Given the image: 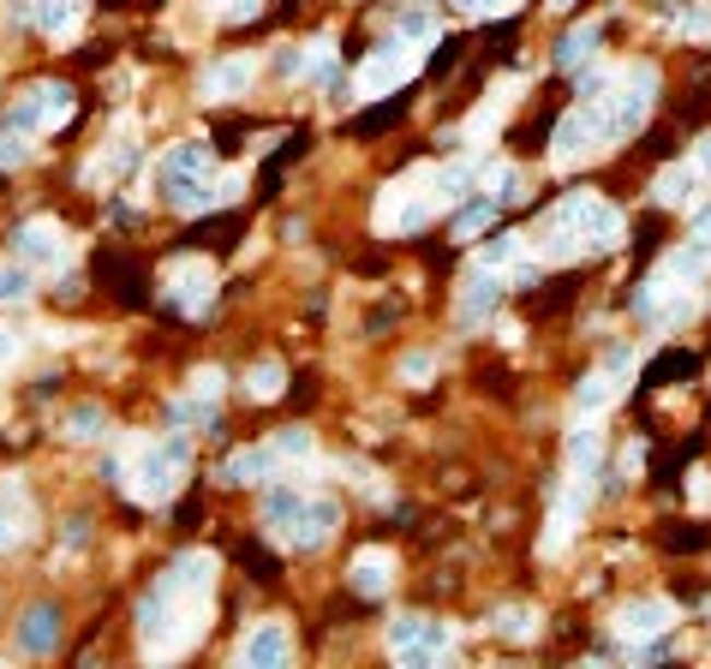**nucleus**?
I'll return each mask as SVG.
<instances>
[{
  "label": "nucleus",
  "mask_w": 711,
  "mask_h": 669,
  "mask_svg": "<svg viewBox=\"0 0 711 669\" xmlns=\"http://www.w3.org/2000/svg\"><path fill=\"white\" fill-rule=\"evenodd\" d=\"M550 222H556V227H568V234H574L586 251H609V246H621V234H628L621 210H616V204H604V198H592V192L562 198V204L550 210Z\"/></svg>",
  "instance_id": "f257e3e1"
},
{
  "label": "nucleus",
  "mask_w": 711,
  "mask_h": 669,
  "mask_svg": "<svg viewBox=\"0 0 711 669\" xmlns=\"http://www.w3.org/2000/svg\"><path fill=\"white\" fill-rule=\"evenodd\" d=\"M186 437L174 431V437H162V443H150V449H138V461H132V490L144 502H168L174 490H180V473H186Z\"/></svg>",
  "instance_id": "f03ea898"
},
{
  "label": "nucleus",
  "mask_w": 711,
  "mask_h": 669,
  "mask_svg": "<svg viewBox=\"0 0 711 669\" xmlns=\"http://www.w3.org/2000/svg\"><path fill=\"white\" fill-rule=\"evenodd\" d=\"M389 652H395L401 664H437L454 652V640H449V628L425 622V616H395V622H389Z\"/></svg>",
  "instance_id": "7ed1b4c3"
},
{
  "label": "nucleus",
  "mask_w": 711,
  "mask_h": 669,
  "mask_svg": "<svg viewBox=\"0 0 711 669\" xmlns=\"http://www.w3.org/2000/svg\"><path fill=\"white\" fill-rule=\"evenodd\" d=\"M210 586H215V557H210V550H186V557H174V568H168V574H162L150 592H162L168 604L192 610V604L210 598Z\"/></svg>",
  "instance_id": "20e7f679"
},
{
  "label": "nucleus",
  "mask_w": 711,
  "mask_h": 669,
  "mask_svg": "<svg viewBox=\"0 0 711 669\" xmlns=\"http://www.w3.org/2000/svg\"><path fill=\"white\" fill-rule=\"evenodd\" d=\"M341 526V502L335 497H305L294 509V521L282 526V545L287 550H323Z\"/></svg>",
  "instance_id": "39448f33"
},
{
  "label": "nucleus",
  "mask_w": 711,
  "mask_h": 669,
  "mask_svg": "<svg viewBox=\"0 0 711 669\" xmlns=\"http://www.w3.org/2000/svg\"><path fill=\"white\" fill-rule=\"evenodd\" d=\"M210 168H215V156H210V144H174L168 156H162V168H156V186H162V198L168 204H180L192 186L210 180Z\"/></svg>",
  "instance_id": "423d86ee"
},
{
  "label": "nucleus",
  "mask_w": 711,
  "mask_h": 669,
  "mask_svg": "<svg viewBox=\"0 0 711 669\" xmlns=\"http://www.w3.org/2000/svg\"><path fill=\"white\" fill-rule=\"evenodd\" d=\"M168 299L180 311H210V299H215V263H203V258H180L168 270Z\"/></svg>",
  "instance_id": "0eeeda50"
},
{
  "label": "nucleus",
  "mask_w": 711,
  "mask_h": 669,
  "mask_svg": "<svg viewBox=\"0 0 711 669\" xmlns=\"http://www.w3.org/2000/svg\"><path fill=\"white\" fill-rule=\"evenodd\" d=\"M406 72H413V43H389V48H377V55L359 67L353 91H359V96H383V91H395Z\"/></svg>",
  "instance_id": "6e6552de"
},
{
  "label": "nucleus",
  "mask_w": 711,
  "mask_h": 669,
  "mask_svg": "<svg viewBox=\"0 0 711 669\" xmlns=\"http://www.w3.org/2000/svg\"><path fill=\"white\" fill-rule=\"evenodd\" d=\"M669 628H676V610H669L664 598H645V604H621V616H616V634H621V640H633V646H645V640L669 634Z\"/></svg>",
  "instance_id": "1a4fd4ad"
},
{
  "label": "nucleus",
  "mask_w": 711,
  "mask_h": 669,
  "mask_svg": "<svg viewBox=\"0 0 711 669\" xmlns=\"http://www.w3.org/2000/svg\"><path fill=\"white\" fill-rule=\"evenodd\" d=\"M287 658H294V634L282 622H258L246 634V646H239V664L246 669H282Z\"/></svg>",
  "instance_id": "9d476101"
},
{
  "label": "nucleus",
  "mask_w": 711,
  "mask_h": 669,
  "mask_svg": "<svg viewBox=\"0 0 711 669\" xmlns=\"http://www.w3.org/2000/svg\"><path fill=\"white\" fill-rule=\"evenodd\" d=\"M604 126H599V108L580 103L574 114H562V126H556V162H580L586 150H599Z\"/></svg>",
  "instance_id": "9b49d317"
},
{
  "label": "nucleus",
  "mask_w": 711,
  "mask_h": 669,
  "mask_svg": "<svg viewBox=\"0 0 711 669\" xmlns=\"http://www.w3.org/2000/svg\"><path fill=\"white\" fill-rule=\"evenodd\" d=\"M628 377H633V353H628V347H616L604 371H592L586 383H580V407H586V413L609 407V401H616L621 389H628Z\"/></svg>",
  "instance_id": "f8f14e48"
},
{
  "label": "nucleus",
  "mask_w": 711,
  "mask_h": 669,
  "mask_svg": "<svg viewBox=\"0 0 711 669\" xmlns=\"http://www.w3.org/2000/svg\"><path fill=\"white\" fill-rule=\"evenodd\" d=\"M275 466H282V454H275V443H251L239 454H227L222 466V485H270Z\"/></svg>",
  "instance_id": "ddd939ff"
},
{
  "label": "nucleus",
  "mask_w": 711,
  "mask_h": 669,
  "mask_svg": "<svg viewBox=\"0 0 711 669\" xmlns=\"http://www.w3.org/2000/svg\"><path fill=\"white\" fill-rule=\"evenodd\" d=\"M251 79H258V60H246V55L215 60V67L203 72V96H210V103H234V96L251 91Z\"/></svg>",
  "instance_id": "4468645a"
},
{
  "label": "nucleus",
  "mask_w": 711,
  "mask_h": 669,
  "mask_svg": "<svg viewBox=\"0 0 711 669\" xmlns=\"http://www.w3.org/2000/svg\"><path fill=\"white\" fill-rule=\"evenodd\" d=\"M700 186H706L700 162H676V168H664V174H657V204L688 210V204H700Z\"/></svg>",
  "instance_id": "2eb2a0df"
},
{
  "label": "nucleus",
  "mask_w": 711,
  "mask_h": 669,
  "mask_svg": "<svg viewBox=\"0 0 711 669\" xmlns=\"http://www.w3.org/2000/svg\"><path fill=\"white\" fill-rule=\"evenodd\" d=\"M12 258H24V263H55V258H60V227H55V222H24L19 234H12Z\"/></svg>",
  "instance_id": "dca6fc26"
},
{
  "label": "nucleus",
  "mask_w": 711,
  "mask_h": 669,
  "mask_svg": "<svg viewBox=\"0 0 711 669\" xmlns=\"http://www.w3.org/2000/svg\"><path fill=\"white\" fill-rule=\"evenodd\" d=\"M55 640H60V616L48 610V604H36V610H24V622H19V646L24 652H55Z\"/></svg>",
  "instance_id": "f3484780"
},
{
  "label": "nucleus",
  "mask_w": 711,
  "mask_h": 669,
  "mask_svg": "<svg viewBox=\"0 0 711 669\" xmlns=\"http://www.w3.org/2000/svg\"><path fill=\"white\" fill-rule=\"evenodd\" d=\"M389 568H395L389 550H365V557L353 562V586H359L365 598H383V592H389Z\"/></svg>",
  "instance_id": "a211bd4d"
},
{
  "label": "nucleus",
  "mask_w": 711,
  "mask_h": 669,
  "mask_svg": "<svg viewBox=\"0 0 711 669\" xmlns=\"http://www.w3.org/2000/svg\"><path fill=\"white\" fill-rule=\"evenodd\" d=\"M84 7H91V0H36V24H43L48 36H72L84 19Z\"/></svg>",
  "instance_id": "6ab92c4d"
},
{
  "label": "nucleus",
  "mask_w": 711,
  "mask_h": 669,
  "mask_svg": "<svg viewBox=\"0 0 711 669\" xmlns=\"http://www.w3.org/2000/svg\"><path fill=\"white\" fill-rule=\"evenodd\" d=\"M43 126H48V103H43V84H36V91H24L19 103L7 108V132L31 138V132H43Z\"/></svg>",
  "instance_id": "aec40b11"
},
{
  "label": "nucleus",
  "mask_w": 711,
  "mask_h": 669,
  "mask_svg": "<svg viewBox=\"0 0 711 669\" xmlns=\"http://www.w3.org/2000/svg\"><path fill=\"white\" fill-rule=\"evenodd\" d=\"M305 502V490L299 485H270V497H263V521H270V533L282 538V526L294 521V509Z\"/></svg>",
  "instance_id": "412c9836"
},
{
  "label": "nucleus",
  "mask_w": 711,
  "mask_h": 669,
  "mask_svg": "<svg viewBox=\"0 0 711 669\" xmlns=\"http://www.w3.org/2000/svg\"><path fill=\"white\" fill-rule=\"evenodd\" d=\"M592 55H599V24H580V31L562 36V48H556V67H586Z\"/></svg>",
  "instance_id": "4be33fe9"
},
{
  "label": "nucleus",
  "mask_w": 711,
  "mask_h": 669,
  "mask_svg": "<svg viewBox=\"0 0 711 669\" xmlns=\"http://www.w3.org/2000/svg\"><path fill=\"white\" fill-rule=\"evenodd\" d=\"M282 389H287V371L275 359H263V365H251V371H246V395L251 401H282Z\"/></svg>",
  "instance_id": "5701e85b"
},
{
  "label": "nucleus",
  "mask_w": 711,
  "mask_h": 669,
  "mask_svg": "<svg viewBox=\"0 0 711 669\" xmlns=\"http://www.w3.org/2000/svg\"><path fill=\"white\" fill-rule=\"evenodd\" d=\"M31 270L36 263H24V258L0 263V306H24L31 299Z\"/></svg>",
  "instance_id": "b1692460"
},
{
  "label": "nucleus",
  "mask_w": 711,
  "mask_h": 669,
  "mask_svg": "<svg viewBox=\"0 0 711 669\" xmlns=\"http://www.w3.org/2000/svg\"><path fill=\"white\" fill-rule=\"evenodd\" d=\"M168 419H174V431H186V425H198V431H215V401H210V395H198V401H174Z\"/></svg>",
  "instance_id": "393cba45"
},
{
  "label": "nucleus",
  "mask_w": 711,
  "mask_h": 669,
  "mask_svg": "<svg viewBox=\"0 0 711 669\" xmlns=\"http://www.w3.org/2000/svg\"><path fill=\"white\" fill-rule=\"evenodd\" d=\"M305 79L311 84H341L335 79V43H329V36H317V43L305 48Z\"/></svg>",
  "instance_id": "a878e982"
},
{
  "label": "nucleus",
  "mask_w": 711,
  "mask_h": 669,
  "mask_svg": "<svg viewBox=\"0 0 711 669\" xmlns=\"http://www.w3.org/2000/svg\"><path fill=\"white\" fill-rule=\"evenodd\" d=\"M490 222H497V198H478V204H466L461 210V216H454V234H461V239H473L478 234V227H490Z\"/></svg>",
  "instance_id": "bb28decb"
},
{
  "label": "nucleus",
  "mask_w": 711,
  "mask_h": 669,
  "mask_svg": "<svg viewBox=\"0 0 711 669\" xmlns=\"http://www.w3.org/2000/svg\"><path fill=\"white\" fill-rule=\"evenodd\" d=\"M270 443H275V454H282V461H311V449H317L305 425H294V431H275Z\"/></svg>",
  "instance_id": "cd10ccee"
},
{
  "label": "nucleus",
  "mask_w": 711,
  "mask_h": 669,
  "mask_svg": "<svg viewBox=\"0 0 711 669\" xmlns=\"http://www.w3.org/2000/svg\"><path fill=\"white\" fill-rule=\"evenodd\" d=\"M132 162H138V138H132V132H120V138L108 144V156H102V168H108L114 180H120V174H132Z\"/></svg>",
  "instance_id": "c85d7f7f"
},
{
  "label": "nucleus",
  "mask_w": 711,
  "mask_h": 669,
  "mask_svg": "<svg viewBox=\"0 0 711 669\" xmlns=\"http://www.w3.org/2000/svg\"><path fill=\"white\" fill-rule=\"evenodd\" d=\"M514 258H520V234H497L485 251H478V263H485V270H502V263H514Z\"/></svg>",
  "instance_id": "c756f323"
},
{
  "label": "nucleus",
  "mask_w": 711,
  "mask_h": 669,
  "mask_svg": "<svg viewBox=\"0 0 711 669\" xmlns=\"http://www.w3.org/2000/svg\"><path fill=\"white\" fill-rule=\"evenodd\" d=\"M102 425H108V419H102V407H79V413L67 419V437H79V443H96Z\"/></svg>",
  "instance_id": "7c9ffc66"
},
{
  "label": "nucleus",
  "mask_w": 711,
  "mask_h": 669,
  "mask_svg": "<svg viewBox=\"0 0 711 669\" xmlns=\"http://www.w3.org/2000/svg\"><path fill=\"white\" fill-rule=\"evenodd\" d=\"M430 31H437V19H430V7H406V12H401V43H425Z\"/></svg>",
  "instance_id": "2f4dec72"
},
{
  "label": "nucleus",
  "mask_w": 711,
  "mask_h": 669,
  "mask_svg": "<svg viewBox=\"0 0 711 669\" xmlns=\"http://www.w3.org/2000/svg\"><path fill=\"white\" fill-rule=\"evenodd\" d=\"M43 103H48V126L72 120V91L67 84H43Z\"/></svg>",
  "instance_id": "473e14b6"
},
{
  "label": "nucleus",
  "mask_w": 711,
  "mask_h": 669,
  "mask_svg": "<svg viewBox=\"0 0 711 669\" xmlns=\"http://www.w3.org/2000/svg\"><path fill=\"white\" fill-rule=\"evenodd\" d=\"M497 628L508 640H526L532 634V610H508V616H497Z\"/></svg>",
  "instance_id": "72a5a7b5"
},
{
  "label": "nucleus",
  "mask_w": 711,
  "mask_h": 669,
  "mask_svg": "<svg viewBox=\"0 0 711 669\" xmlns=\"http://www.w3.org/2000/svg\"><path fill=\"white\" fill-rule=\"evenodd\" d=\"M24 156H31V144H24L19 132H7V138H0V168H12V162H24Z\"/></svg>",
  "instance_id": "f704fd0d"
},
{
  "label": "nucleus",
  "mask_w": 711,
  "mask_h": 669,
  "mask_svg": "<svg viewBox=\"0 0 711 669\" xmlns=\"http://www.w3.org/2000/svg\"><path fill=\"white\" fill-rule=\"evenodd\" d=\"M192 389L215 401V395H222V371H215V365H210V371H198V377H192Z\"/></svg>",
  "instance_id": "c9c22d12"
},
{
  "label": "nucleus",
  "mask_w": 711,
  "mask_h": 669,
  "mask_svg": "<svg viewBox=\"0 0 711 669\" xmlns=\"http://www.w3.org/2000/svg\"><path fill=\"white\" fill-rule=\"evenodd\" d=\"M694 246L711 258V210H700V216H694Z\"/></svg>",
  "instance_id": "e433bc0d"
},
{
  "label": "nucleus",
  "mask_w": 711,
  "mask_h": 669,
  "mask_svg": "<svg viewBox=\"0 0 711 669\" xmlns=\"http://www.w3.org/2000/svg\"><path fill=\"white\" fill-rule=\"evenodd\" d=\"M688 497H694V509H711V478H706V473H694Z\"/></svg>",
  "instance_id": "4c0bfd02"
},
{
  "label": "nucleus",
  "mask_w": 711,
  "mask_h": 669,
  "mask_svg": "<svg viewBox=\"0 0 711 669\" xmlns=\"http://www.w3.org/2000/svg\"><path fill=\"white\" fill-rule=\"evenodd\" d=\"M406 377H413V383H425V377H430V353H413V359H406Z\"/></svg>",
  "instance_id": "58836bf2"
},
{
  "label": "nucleus",
  "mask_w": 711,
  "mask_h": 669,
  "mask_svg": "<svg viewBox=\"0 0 711 669\" xmlns=\"http://www.w3.org/2000/svg\"><path fill=\"white\" fill-rule=\"evenodd\" d=\"M682 24H688V31H694V36H700V31H711V12H706V7H694V12H688V19H682Z\"/></svg>",
  "instance_id": "ea45409f"
},
{
  "label": "nucleus",
  "mask_w": 711,
  "mask_h": 669,
  "mask_svg": "<svg viewBox=\"0 0 711 669\" xmlns=\"http://www.w3.org/2000/svg\"><path fill=\"white\" fill-rule=\"evenodd\" d=\"M694 162H700V174L711 180V138H700V150H694Z\"/></svg>",
  "instance_id": "a19ab883"
},
{
  "label": "nucleus",
  "mask_w": 711,
  "mask_h": 669,
  "mask_svg": "<svg viewBox=\"0 0 711 669\" xmlns=\"http://www.w3.org/2000/svg\"><path fill=\"white\" fill-rule=\"evenodd\" d=\"M461 7H473V12H502L508 0H461Z\"/></svg>",
  "instance_id": "79ce46f5"
},
{
  "label": "nucleus",
  "mask_w": 711,
  "mask_h": 669,
  "mask_svg": "<svg viewBox=\"0 0 711 669\" xmlns=\"http://www.w3.org/2000/svg\"><path fill=\"white\" fill-rule=\"evenodd\" d=\"M12 347H19V341H12V335H0V359H7V353H12Z\"/></svg>",
  "instance_id": "37998d69"
},
{
  "label": "nucleus",
  "mask_w": 711,
  "mask_h": 669,
  "mask_svg": "<svg viewBox=\"0 0 711 669\" xmlns=\"http://www.w3.org/2000/svg\"><path fill=\"white\" fill-rule=\"evenodd\" d=\"M550 7H556V12H568V7H574V0H550Z\"/></svg>",
  "instance_id": "c03bdc74"
}]
</instances>
